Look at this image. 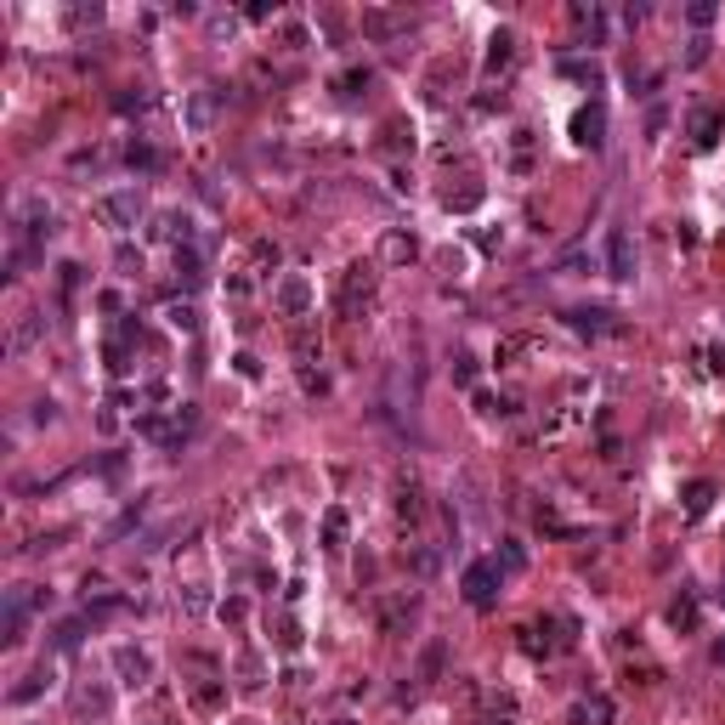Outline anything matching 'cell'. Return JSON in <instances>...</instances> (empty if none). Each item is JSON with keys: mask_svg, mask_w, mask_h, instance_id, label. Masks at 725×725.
Here are the masks:
<instances>
[{"mask_svg": "<svg viewBox=\"0 0 725 725\" xmlns=\"http://www.w3.org/2000/svg\"><path fill=\"white\" fill-rule=\"evenodd\" d=\"M414 612H419V595H397V601L380 607V629H386V635H402V629L414 624Z\"/></svg>", "mask_w": 725, "mask_h": 725, "instance_id": "5bb4252c", "label": "cell"}, {"mask_svg": "<svg viewBox=\"0 0 725 725\" xmlns=\"http://www.w3.org/2000/svg\"><path fill=\"white\" fill-rule=\"evenodd\" d=\"M91 24H102V6L91 0V6H69V29H91Z\"/></svg>", "mask_w": 725, "mask_h": 725, "instance_id": "74e56055", "label": "cell"}, {"mask_svg": "<svg viewBox=\"0 0 725 725\" xmlns=\"http://www.w3.org/2000/svg\"><path fill=\"white\" fill-rule=\"evenodd\" d=\"M340 544H346V510L329 504L324 510V550H340Z\"/></svg>", "mask_w": 725, "mask_h": 725, "instance_id": "cb8c5ba5", "label": "cell"}, {"mask_svg": "<svg viewBox=\"0 0 725 725\" xmlns=\"http://www.w3.org/2000/svg\"><path fill=\"white\" fill-rule=\"evenodd\" d=\"M714 504V482H686V516H702V510H709Z\"/></svg>", "mask_w": 725, "mask_h": 725, "instance_id": "4316f807", "label": "cell"}, {"mask_svg": "<svg viewBox=\"0 0 725 725\" xmlns=\"http://www.w3.org/2000/svg\"><path fill=\"white\" fill-rule=\"evenodd\" d=\"M516 635H522L527 657H556V652H567L572 641H579V624H572V617H539V624H522Z\"/></svg>", "mask_w": 725, "mask_h": 725, "instance_id": "6da1fadb", "label": "cell"}, {"mask_svg": "<svg viewBox=\"0 0 725 725\" xmlns=\"http://www.w3.org/2000/svg\"><path fill=\"white\" fill-rule=\"evenodd\" d=\"M114 674H119V686L142 692L147 680H154V657H147L142 646H114Z\"/></svg>", "mask_w": 725, "mask_h": 725, "instance_id": "8992f818", "label": "cell"}, {"mask_svg": "<svg viewBox=\"0 0 725 725\" xmlns=\"http://www.w3.org/2000/svg\"><path fill=\"white\" fill-rule=\"evenodd\" d=\"M369 85H374V74H369V69H346V74L334 80V91H340V97H362Z\"/></svg>", "mask_w": 725, "mask_h": 725, "instance_id": "1f68e13d", "label": "cell"}, {"mask_svg": "<svg viewBox=\"0 0 725 725\" xmlns=\"http://www.w3.org/2000/svg\"><path fill=\"white\" fill-rule=\"evenodd\" d=\"M165 317H170V329H187V334L199 329V306H193V301H170Z\"/></svg>", "mask_w": 725, "mask_h": 725, "instance_id": "f546056e", "label": "cell"}, {"mask_svg": "<svg viewBox=\"0 0 725 725\" xmlns=\"http://www.w3.org/2000/svg\"><path fill=\"white\" fill-rule=\"evenodd\" d=\"M131 165H142V170H154V165H159V154H154V147H131Z\"/></svg>", "mask_w": 725, "mask_h": 725, "instance_id": "f6af8a7d", "label": "cell"}, {"mask_svg": "<svg viewBox=\"0 0 725 725\" xmlns=\"http://www.w3.org/2000/svg\"><path fill=\"white\" fill-rule=\"evenodd\" d=\"M46 686H52V664H34V669H29L24 680H17L12 692H6V702H34V697L46 692Z\"/></svg>", "mask_w": 725, "mask_h": 725, "instance_id": "ac0fdd59", "label": "cell"}, {"mask_svg": "<svg viewBox=\"0 0 725 725\" xmlns=\"http://www.w3.org/2000/svg\"><path fill=\"white\" fill-rule=\"evenodd\" d=\"M499 579H504V572L494 561H471V567H465V579H459V589H465V601H471V607H494L499 601Z\"/></svg>", "mask_w": 725, "mask_h": 725, "instance_id": "5b68a950", "label": "cell"}, {"mask_svg": "<svg viewBox=\"0 0 725 725\" xmlns=\"http://www.w3.org/2000/svg\"><path fill=\"white\" fill-rule=\"evenodd\" d=\"M692 142H697V147H714V142H720V114H714V108H697V114H692Z\"/></svg>", "mask_w": 725, "mask_h": 725, "instance_id": "7402d4cb", "label": "cell"}, {"mask_svg": "<svg viewBox=\"0 0 725 725\" xmlns=\"http://www.w3.org/2000/svg\"><path fill=\"white\" fill-rule=\"evenodd\" d=\"M494 567H499V572H522V567H527V550L504 539V544H499V556H494Z\"/></svg>", "mask_w": 725, "mask_h": 725, "instance_id": "836d02e7", "label": "cell"}, {"mask_svg": "<svg viewBox=\"0 0 725 725\" xmlns=\"http://www.w3.org/2000/svg\"><path fill=\"white\" fill-rule=\"evenodd\" d=\"M221 697H227L221 686H193V709H204V714H216V709H221Z\"/></svg>", "mask_w": 725, "mask_h": 725, "instance_id": "f35d334b", "label": "cell"}, {"mask_svg": "<svg viewBox=\"0 0 725 725\" xmlns=\"http://www.w3.org/2000/svg\"><path fill=\"white\" fill-rule=\"evenodd\" d=\"M244 17H250V24H267V17H272V6H267V0H250V6H244Z\"/></svg>", "mask_w": 725, "mask_h": 725, "instance_id": "ee69618b", "label": "cell"}, {"mask_svg": "<svg viewBox=\"0 0 725 725\" xmlns=\"http://www.w3.org/2000/svg\"><path fill=\"white\" fill-rule=\"evenodd\" d=\"M612 720H617V709H612L607 692H589L579 709H572V725H612Z\"/></svg>", "mask_w": 725, "mask_h": 725, "instance_id": "9a60e30c", "label": "cell"}, {"mask_svg": "<svg viewBox=\"0 0 725 725\" xmlns=\"http://www.w3.org/2000/svg\"><path fill=\"white\" fill-rule=\"evenodd\" d=\"M114 409H119V402H108V409L97 414V425H102V431H119V414H114Z\"/></svg>", "mask_w": 725, "mask_h": 725, "instance_id": "bcb514c9", "label": "cell"}, {"mask_svg": "<svg viewBox=\"0 0 725 725\" xmlns=\"http://www.w3.org/2000/svg\"><path fill=\"white\" fill-rule=\"evenodd\" d=\"M669 624L674 629H697V601H692V595H680V601L669 607Z\"/></svg>", "mask_w": 725, "mask_h": 725, "instance_id": "e575fe53", "label": "cell"}, {"mask_svg": "<svg viewBox=\"0 0 725 725\" xmlns=\"http://www.w3.org/2000/svg\"><path fill=\"white\" fill-rule=\"evenodd\" d=\"M108 709H114L108 686H74V714H80V720H102Z\"/></svg>", "mask_w": 725, "mask_h": 725, "instance_id": "e0dca14e", "label": "cell"}, {"mask_svg": "<svg viewBox=\"0 0 725 725\" xmlns=\"http://www.w3.org/2000/svg\"><path fill=\"white\" fill-rule=\"evenodd\" d=\"M232 29H239V24H232V12H216V17H210V40H221V34H232Z\"/></svg>", "mask_w": 725, "mask_h": 725, "instance_id": "b9f144b4", "label": "cell"}, {"mask_svg": "<svg viewBox=\"0 0 725 725\" xmlns=\"http://www.w3.org/2000/svg\"><path fill=\"white\" fill-rule=\"evenodd\" d=\"M442 664H447V641H431L419 652V669H414V680H425V686H431V680H442Z\"/></svg>", "mask_w": 725, "mask_h": 725, "instance_id": "44dd1931", "label": "cell"}, {"mask_svg": "<svg viewBox=\"0 0 725 725\" xmlns=\"http://www.w3.org/2000/svg\"><path fill=\"white\" fill-rule=\"evenodd\" d=\"M369 301H374V267H369V261H352L346 272H340L334 306L346 312V317H357V312H369Z\"/></svg>", "mask_w": 725, "mask_h": 725, "instance_id": "3957f363", "label": "cell"}, {"mask_svg": "<svg viewBox=\"0 0 725 725\" xmlns=\"http://www.w3.org/2000/svg\"><path fill=\"white\" fill-rule=\"evenodd\" d=\"M476 414H487V419H494V414H516V402L494 397V391H476Z\"/></svg>", "mask_w": 725, "mask_h": 725, "instance_id": "8d00e7d4", "label": "cell"}, {"mask_svg": "<svg viewBox=\"0 0 725 725\" xmlns=\"http://www.w3.org/2000/svg\"><path fill=\"white\" fill-rule=\"evenodd\" d=\"M720 601H725V584H720Z\"/></svg>", "mask_w": 725, "mask_h": 725, "instance_id": "681fc988", "label": "cell"}, {"mask_svg": "<svg viewBox=\"0 0 725 725\" xmlns=\"http://www.w3.org/2000/svg\"><path fill=\"white\" fill-rule=\"evenodd\" d=\"M454 380H459V386H471V380H476V362L459 357V362H454Z\"/></svg>", "mask_w": 725, "mask_h": 725, "instance_id": "7bdbcfd3", "label": "cell"}, {"mask_svg": "<svg viewBox=\"0 0 725 725\" xmlns=\"http://www.w3.org/2000/svg\"><path fill=\"white\" fill-rule=\"evenodd\" d=\"M154 239L182 250V244H193V221H187L182 210H165V216H154Z\"/></svg>", "mask_w": 725, "mask_h": 725, "instance_id": "4fadbf2b", "label": "cell"}, {"mask_svg": "<svg viewBox=\"0 0 725 725\" xmlns=\"http://www.w3.org/2000/svg\"><path fill=\"white\" fill-rule=\"evenodd\" d=\"M199 425V414H193V402H176L170 414H147V419H137V431L142 437H154L159 447H182L187 442V431Z\"/></svg>", "mask_w": 725, "mask_h": 725, "instance_id": "7a4b0ae2", "label": "cell"}, {"mask_svg": "<svg viewBox=\"0 0 725 725\" xmlns=\"http://www.w3.org/2000/svg\"><path fill=\"white\" fill-rule=\"evenodd\" d=\"M114 267H119V278H137V272H142V250L119 244V250H114Z\"/></svg>", "mask_w": 725, "mask_h": 725, "instance_id": "d590c367", "label": "cell"}, {"mask_svg": "<svg viewBox=\"0 0 725 725\" xmlns=\"http://www.w3.org/2000/svg\"><path fill=\"white\" fill-rule=\"evenodd\" d=\"M272 306H278L284 317H306L312 312V284L301 278V272H284L278 289H272Z\"/></svg>", "mask_w": 725, "mask_h": 725, "instance_id": "52a82bcc", "label": "cell"}, {"mask_svg": "<svg viewBox=\"0 0 725 725\" xmlns=\"http://www.w3.org/2000/svg\"><path fill=\"white\" fill-rule=\"evenodd\" d=\"M250 261H255V272H261V278H272V267H278V261H284V250H278V244H272V239H261V244H255V250H250Z\"/></svg>", "mask_w": 725, "mask_h": 725, "instance_id": "83f0119b", "label": "cell"}, {"mask_svg": "<svg viewBox=\"0 0 725 725\" xmlns=\"http://www.w3.org/2000/svg\"><path fill=\"white\" fill-rule=\"evenodd\" d=\"M572 142L579 147H601L607 142V102H584V108L572 114Z\"/></svg>", "mask_w": 725, "mask_h": 725, "instance_id": "9c48e42d", "label": "cell"}, {"mask_svg": "<svg viewBox=\"0 0 725 725\" xmlns=\"http://www.w3.org/2000/svg\"><path fill=\"white\" fill-rule=\"evenodd\" d=\"M216 102H221V91H216V85H210V91H193V97L182 102V125H187L193 137H204L210 125H216Z\"/></svg>", "mask_w": 725, "mask_h": 725, "instance_id": "30bf717a", "label": "cell"}, {"mask_svg": "<svg viewBox=\"0 0 725 725\" xmlns=\"http://www.w3.org/2000/svg\"><path fill=\"white\" fill-rule=\"evenodd\" d=\"M442 204L465 216V210H476V204H482V187H476V182H471V187H447V193H442Z\"/></svg>", "mask_w": 725, "mask_h": 725, "instance_id": "4dcf8cb0", "label": "cell"}, {"mask_svg": "<svg viewBox=\"0 0 725 725\" xmlns=\"http://www.w3.org/2000/svg\"><path fill=\"white\" fill-rule=\"evenodd\" d=\"M176 595H182V612H187V617H204V612H210V589H204V584H182Z\"/></svg>", "mask_w": 725, "mask_h": 725, "instance_id": "f1b7e54d", "label": "cell"}, {"mask_svg": "<svg viewBox=\"0 0 725 725\" xmlns=\"http://www.w3.org/2000/svg\"><path fill=\"white\" fill-rule=\"evenodd\" d=\"M204 278V250L199 244H182L176 250V284H199Z\"/></svg>", "mask_w": 725, "mask_h": 725, "instance_id": "ffe728a7", "label": "cell"}, {"mask_svg": "<svg viewBox=\"0 0 725 725\" xmlns=\"http://www.w3.org/2000/svg\"><path fill=\"white\" fill-rule=\"evenodd\" d=\"M402 29V17L397 12H362V34H374V40H386Z\"/></svg>", "mask_w": 725, "mask_h": 725, "instance_id": "d4e9b609", "label": "cell"}, {"mask_svg": "<svg viewBox=\"0 0 725 725\" xmlns=\"http://www.w3.org/2000/svg\"><path fill=\"white\" fill-rule=\"evenodd\" d=\"M709 369H714V374H725V346H714V352H709Z\"/></svg>", "mask_w": 725, "mask_h": 725, "instance_id": "7dc6e473", "label": "cell"}, {"mask_svg": "<svg viewBox=\"0 0 725 725\" xmlns=\"http://www.w3.org/2000/svg\"><path fill=\"white\" fill-rule=\"evenodd\" d=\"M40 329H46V317H40V312H17V324H12V340H6V352H12V357H24V352L34 346V340H40Z\"/></svg>", "mask_w": 725, "mask_h": 725, "instance_id": "2e32d148", "label": "cell"}, {"mask_svg": "<svg viewBox=\"0 0 725 725\" xmlns=\"http://www.w3.org/2000/svg\"><path fill=\"white\" fill-rule=\"evenodd\" d=\"M397 516L402 522H419L425 516V494H419L414 482H397Z\"/></svg>", "mask_w": 725, "mask_h": 725, "instance_id": "603a6c76", "label": "cell"}, {"mask_svg": "<svg viewBox=\"0 0 725 725\" xmlns=\"http://www.w3.org/2000/svg\"><path fill=\"white\" fill-rule=\"evenodd\" d=\"M91 210H97V221H102V227L131 232V227L142 221V193H137V187H114V193H102Z\"/></svg>", "mask_w": 725, "mask_h": 725, "instance_id": "277c9868", "label": "cell"}, {"mask_svg": "<svg viewBox=\"0 0 725 725\" xmlns=\"http://www.w3.org/2000/svg\"><path fill=\"white\" fill-rule=\"evenodd\" d=\"M607 278H617V284L635 278V239L624 227H612V239H607Z\"/></svg>", "mask_w": 725, "mask_h": 725, "instance_id": "8fae6325", "label": "cell"}, {"mask_svg": "<svg viewBox=\"0 0 725 725\" xmlns=\"http://www.w3.org/2000/svg\"><path fill=\"white\" fill-rule=\"evenodd\" d=\"M686 17H692V29H709L720 17V6H714V0H697V6H686Z\"/></svg>", "mask_w": 725, "mask_h": 725, "instance_id": "ab89813d", "label": "cell"}, {"mask_svg": "<svg viewBox=\"0 0 725 725\" xmlns=\"http://www.w3.org/2000/svg\"><path fill=\"white\" fill-rule=\"evenodd\" d=\"M510 62H516V34H510V29H494V34H487L482 74H487V80H499V74H510Z\"/></svg>", "mask_w": 725, "mask_h": 725, "instance_id": "7c38bea8", "label": "cell"}, {"mask_svg": "<svg viewBox=\"0 0 725 725\" xmlns=\"http://www.w3.org/2000/svg\"><path fill=\"white\" fill-rule=\"evenodd\" d=\"M278 40H284L289 52H306V46H312V34H306V24H295V17H284V24H278Z\"/></svg>", "mask_w": 725, "mask_h": 725, "instance_id": "d6a6232c", "label": "cell"}, {"mask_svg": "<svg viewBox=\"0 0 725 725\" xmlns=\"http://www.w3.org/2000/svg\"><path fill=\"white\" fill-rule=\"evenodd\" d=\"M380 261H386V267H414L419 261V239L409 227H386V232H380Z\"/></svg>", "mask_w": 725, "mask_h": 725, "instance_id": "ba28073f", "label": "cell"}, {"mask_svg": "<svg viewBox=\"0 0 725 725\" xmlns=\"http://www.w3.org/2000/svg\"><path fill=\"white\" fill-rule=\"evenodd\" d=\"M567 324L579 329V334H607V329H617V324H612V312H601V306H572V312H567Z\"/></svg>", "mask_w": 725, "mask_h": 725, "instance_id": "d6986e66", "label": "cell"}, {"mask_svg": "<svg viewBox=\"0 0 725 725\" xmlns=\"http://www.w3.org/2000/svg\"><path fill=\"white\" fill-rule=\"evenodd\" d=\"M227 725H261V720H227Z\"/></svg>", "mask_w": 725, "mask_h": 725, "instance_id": "c3c4849f", "label": "cell"}, {"mask_svg": "<svg viewBox=\"0 0 725 725\" xmlns=\"http://www.w3.org/2000/svg\"><path fill=\"white\" fill-rule=\"evenodd\" d=\"M709 46H714V40H709V34H697V40H692V52H686V69H697V62H709Z\"/></svg>", "mask_w": 725, "mask_h": 725, "instance_id": "60d3db41", "label": "cell"}, {"mask_svg": "<svg viewBox=\"0 0 725 725\" xmlns=\"http://www.w3.org/2000/svg\"><path fill=\"white\" fill-rule=\"evenodd\" d=\"M567 17H572V24H579L589 40H601V34H607V17H601V6H572Z\"/></svg>", "mask_w": 725, "mask_h": 725, "instance_id": "484cf974", "label": "cell"}]
</instances>
